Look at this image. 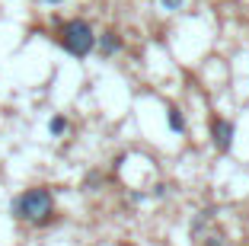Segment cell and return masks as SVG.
<instances>
[{
  "mask_svg": "<svg viewBox=\"0 0 249 246\" xmlns=\"http://www.w3.org/2000/svg\"><path fill=\"white\" fill-rule=\"evenodd\" d=\"M10 211H13L16 221H26V224H48L54 217V192L45 186H36V189H26V192H19V195L13 198V205H10Z\"/></svg>",
  "mask_w": 249,
  "mask_h": 246,
  "instance_id": "obj_1",
  "label": "cell"
},
{
  "mask_svg": "<svg viewBox=\"0 0 249 246\" xmlns=\"http://www.w3.org/2000/svg\"><path fill=\"white\" fill-rule=\"evenodd\" d=\"M61 48L73 58H89L96 51V32L87 19H67L61 26V36H58Z\"/></svg>",
  "mask_w": 249,
  "mask_h": 246,
  "instance_id": "obj_2",
  "label": "cell"
},
{
  "mask_svg": "<svg viewBox=\"0 0 249 246\" xmlns=\"http://www.w3.org/2000/svg\"><path fill=\"white\" fill-rule=\"evenodd\" d=\"M233 138H236V125L230 122V118L214 115L211 118V144H214V151L227 153L230 147H233Z\"/></svg>",
  "mask_w": 249,
  "mask_h": 246,
  "instance_id": "obj_3",
  "label": "cell"
},
{
  "mask_svg": "<svg viewBox=\"0 0 249 246\" xmlns=\"http://www.w3.org/2000/svg\"><path fill=\"white\" fill-rule=\"evenodd\" d=\"M122 45H124V38L118 36L115 29H106L103 36H96V51H99L103 58H112V55H118V51H122Z\"/></svg>",
  "mask_w": 249,
  "mask_h": 246,
  "instance_id": "obj_4",
  "label": "cell"
},
{
  "mask_svg": "<svg viewBox=\"0 0 249 246\" xmlns=\"http://www.w3.org/2000/svg\"><path fill=\"white\" fill-rule=\"evenodd\" d=\"M166 125H169V131H176V134L185 131V118H182V112H179V106H166Z\"/></svg>",
  "mask_w": 249,
  "mask_h": 246,
  "instance_id": "obj_5",
  "label": "cell"
},
{
  "mask_svg": "<svg viewBox=\"0 0 249 246\" xmlns=\"http://www.w3.org/2000/svg\"><path fill=\"white\" fill-rule=\"evenodd\" d=\"M67 128H71V122H67V118H64V115H54V118H52V122H48V131H52L54 138H61V134H64V131H67Z\"/></svg>",
  "mask_w": 249,
  "mask_h": 246,
  "instance_id": "obj_6",
  "label": "cell"
},
{
  "mask_svg": "<svg viewBox=\"0 0 249 246\" xmlns=\"http://www.w3.org/2000/svg\"><path fill=\"white\" fill-rule=\"evenodd\" d=\"M211 217H214V211H211V208H208V211H201V214H198V221L192 224V237H198V233L205 230V224L211 221Z\"/></svg>",
  "mask_w": 249,
  "mask_h": 246,
  "instance_id": "obj_7",
  "label": "cell"
},
{
  "mask_svg": "<svg viewBox=\"0 0 249 246\" xmlns=\"http://www.w3.org/2000/svg\"><path fill=\"white\" fill-rule=\"evenodd\" d=\"M160 7L166 10V13H173V10H179V7H182V0H160Z\"/></svg>",
  "mask_w": 249,
  "mask_h": 246,
  "instance_id": "obj_8",
  "label": "cell"
},
{
  "mask_svg": "<svg viewBox=\"0 0 249 246\" xmlns=\"http://www.w3.org/2000/svg\"><path fill=\"white\" fill-rule=\"evenodd\" d=\"M122 163H124V153H118V157L112 160V170H122Z\"/></svg>",
  "mask_w": 249,
  "mask_h": 246,
  "instance_id": "obj_9",
  "label": "cell"
},
{
  "mask_svg": "<svg viewBox=\"0 0 249 246\" xmlns=\"http://www.w3.org/2000/svg\"><path fill=\"white\" fill-rule=\"evenodd\" d=\"M205 246H224V240H220V237H211V240H208Z\"/></svg>",
  "mask_w": 249,
  "mask_h": 246,
  "instance_id": "obj_10",
  "label": "cell"
},
{
  "mask_svg": "<svg viewBox=\"0 0 249 246\" xmlns=\"http://www.w3.org/2000/svg\"><path fill=\"white\" fill-rule=\"evenodd\" d=\"M42 3H64V0H42Z\"/></svg>",
  "mask_w": 249,
  "mask_h": 246,
  "instance_id": "obj_11",
  "label": "cell"
}]
</instances>
